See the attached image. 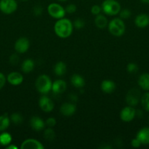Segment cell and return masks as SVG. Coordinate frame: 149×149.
Returning <instances> with one entry per match:
<instances>
[{
    "instance_id": "44dd1931",
    "label": "cell",
    "mask_w": 149,
    "mask_h": 149,
    "mask_svg": "<svg viewBox=\"0 0 149 149\" xmlns=\"http://www.w3.org/2000/svg\"><path fill=\"white\" fill-rule=\"evenodd\" d=\"M94 23L98 29H103L108 26V20L104 15L99 14L96 15V17L94 19Z\"/></svg>"
},
{
    "instance_id": "ba28073f",
    "label": "cell",
    "mask_w": 149,
    "mask_h": 149,
    "mask_svg": "<svg viewBox=\"0 0 149 149\" xmlns=\"http://www.w3.org/2000/svg\"><path fill=\"white\" fill-rule=\"evenodd\" d=\"M136 116V110L133 106H126L120 112V118L124 122H130Z\"/></svg>"
},
{
    "instance_id": "7c38bea8",
    "label": "cell",
    "mask_w": 149,
    "mask_h": 149,
    "mask_svg": "<svg viewBox=\"0 0 149 149\" xmlns=\"http://www.w3.org/2000/svg\"><path fill=\"white\" fill-rule=\"evenodd\" d=\"M7 80L12 85L18 86L20 85L23 82V77L20 73L16 72V71H13V72L10 73L8 74Z\"/></svg>"
},
{
    "instance_id": "2e32d148",
    "label": "cell",
    "mask_w": 149,
    "mask_h": 149,
    "mask_svg": "<svg viewBox=\"0 0 149 149\" xmlns=\"http://www.w3.org/2000/svg\"><path fill=\"white\" fill-rule=\"evenodd\" d=\"M134 23L140 29H144L149 25V15L145 13L138 15L135 17Z\"/></svg>"
},
{
    "instance_id": "83f0119b",
    "label": "cell",
    "mask_w": 149,
    "mask_h": 149,
    "mask_svg": "<svg viewBox=\"0 0 149 149\" xmlns=\"http://www.w3.org/2000/svg\"><path fill=\"white\" fill-rule=\"evenodd\" d=\"M10 121L13 122L15 125H20L23 122V116L21 114L19 113H13V114L10 116Z\"/></svg>"
},
{
    "instance_id": "4316f807",
    "label": "cell",
    "mask_w": 149,
    "mask_h": 149,
    "mask_svg": "<svg viewBox=\"0 0 149 149\" xmlns=\"http://www.w3.org/2000/svg\"><path fill=\"white\" fill-rule=\"evenodd\" d=\"M43 135L45 139H46L47 141H51L53 140H54V138H55L56 133L52 129V127H48L45 130Z\"/></svg>"
},
{
    "instance_id": "f1b7e54d",
    "label": "cell",
    "mask_w": 149,
    "mask_h": 149,
    "mask_svg": "<svg viewBox=\"0 0 149 149\" xmlns=\"http://www.w3.org/2000/svg\"><path fill=\"white\" fill-rule=\"evenodd\" d=\"M85 25H86L85 20L82 18H77L74 21V23H73V26L77 29H83Z\"/></svg>"
},
{
    "instance_id": "d590c367",
    "label": "cell",
    "mask_w": 149,
    "mask_h": 149,
    "mask_svg": "<svg viewBox=\"0 0 149 149\" xmlns=\"http://www.w3.org/2000/svg\"><path fill=\"white\" fill-rule=\"evenodd\" d=\"M42 11H43V9L41 6H36L33 9L34 14L36 16H40L42 14Z\"/></svg>"
},
{
    "instance_id": "484cf974",
    "label": "cell",
    "mask_w": 149,
    "mask_h": 149,
    "mask_svg": "<svg viewBox=\"0 0 149 149\" xmlns=\"http://www.w3.org/2000/svg\"><path fill=\"white\" fill-rule=\"evenodd\" d=\"M140 101H141V104L143 109H144L145 111H149V93L148 92L144 93V94L141 96Z\"/></svg>"
},
{
    "instance_id": "836d02e7",
    "label": "cell",
    "mask_w": 149,
    "mask_h": 149,
    "mask_svg": "<svg viewBox=\"0 0 149 149\" xmlns=\"http://www.w3.org/2000/svg\"><path fill=\"white\" fill-rule=\"evenodd\" d=\"M65 10L66 13H70V14H72V13H75L76 10H77V7H76L74 4H70L67 6V7L65 8Z\"/></svg>"
},
{
    "instance_id": "7a4b0ae2",
    "label": "cell",
    "mask_w": 149,
    "mask_h": 149,
    "mask_svg": "<svg viewBox=\"0 0 149 149\" xmlns=\"http://www.w3.org/2000/svg\"><path fill=\"white\" fill-rule=\"evenodd\" d=\"M52 81L48 75L42 74L37 78L35 87L37 90L42 95H46L52 89Z\"/></svg>"
},
{
    "instance_id": "d6a6232c",
    "label": "cell",
    "mask_w": 149,
    "mask_h": 149,
    "mask_svg": "<svg viewBox=\"0 0 149 149\" xmlns=\"http://www.w3.org/2000/svg\"><path fill=\"white\" fill-rule=\"evenodd\" d=\"M101 11H102V7H100L99 5H96V4L92 6L91 9V12L94 15H97L100 14Z\"/></svg>"
},
{
    "instance_id": "5b68a950",
    "label": "cell",
    "mask_w": 149,
    "mask_h": 149,
    "mask_svg": "<svg viewBox=\"0 0 149 149\" xmlns=\"http://www.w3.org/2000/svg\"><path fill=\"white\" fill-rule=\"evenodd\" d=\"M48 13L50 16L58 20L63 18L67 13L65 9L57 3H51L48 6Z\"/></svg>"
},
{
    "instance_id": "8992f818",
    "label": "cell",
    "mask_w": 149,
    "mask_h": 149,
    "mask_svg": "<svg viewBox=\"0 0 149 149\" xmlns=\"http://www.w3.org/2000/svg\"><path fill=\"white\" fill-rule=\"evenodd\" d=\"M141 98L140 92L138 89L132 88L128 91L126 95V102L130 106H135L138 104Z\"/></svg>"
},
{
    "instance_id": "d4e9b609",
    "label": "cell",
    "mask_w": 149,
    "mask_h": 149,
    "mask_svg": "<svg viewBox=\"0 0 149 149\" xmlns=\"http://www.w3.org/2000/svg\"><path fill=\"white\" fill-rule=\"evenodd\" d=\"M12 142V135L8 132H2L0 134V144L1 146H8Z\"/></svg>"
},
{
    "instance_id": "52a82bcc",
    "label": "cell",
    "mask_w": 149,
    "mask_h": 149,
    "mask_svg": "<svg viewBox=\"0 0 149 149\" xmlns=\"http://www.w3.org/2000/svg\"><path fill=\"white\" fill-rule=\"evenodd\" d=\"M17 8L18 3L15 0H0V10L4 14H12Z\"/></svg>"
},
{
    "instance_id": "5bb4252c",
    "label": "cell",
    "mask_w": 149,
    "mask_h": 149,
    "mask_svg": "<svg viewBox=\"0 0 149 149\" xmlns=\"http://www.w3.org/2000/svg\"><path fill=\"white\" fill-rule=\"evenodd\" d=\"M30 126L34 130L40 131L45 128V122L39 116H32L30 119Z\"/></svg>"
},
{
    "instance_id": "b9f144b4",
    "label": "cell",
    "mask_w": 149,
    "mask_h": 149,
    "mask_svg": "<svg viewBox=\"0 0 149 149\" xmlns=\"http://www.w3.org/2000/svg\"><path fill=\"white\" fill-rule=\"evenodd\" d=\"M58 1H67V0H58Z\"/></svg>"
},
{
    "instance_id": "ab89813d",
    "label": "cell",
    "mask_w": 149,
    "mask_h": 149,
    "mask_svg": "<svg viewBox=\"0 0 149 149\" xmlns=\"http://www.w3.org/2000/svg\"><path fill=\"white\" fill-rule=\"evenodd\" d=\"M7 149H18V147L13 144H11V145L9 144L8 146H7Z\"/></svg>"
},
{
    "instance_id": "ac0fdd59",
    "label": "cell",
    "mask_w": 149,
    "mask_h": 149,
    "mask_svg": "<svg viewBox=\"0 0 149 149\" xmlns=\"http://www.w3.org/2000/svg\"><path fill=\"white\" fill-rule=\"evenodd\" d=\"M115 84L114 81H111V80H104L101 83V90L102 92L107 94H110V93H113L114 90H115Z\"/></svg>"
},
{
    "instance_id": "60d3db41",
    "label": "cell",
    "mask_w": 149,
    "mask_h": 149,
    "mask_svg": "<svg viewBox=\"0 0 149 149\" xmlns=\"http://www.w3.org/2000/svg\"><path fill=\"white\" fill-rule=\"evenodd\" d=\"M143 3H145V4H149V0H140Z\"/></svg>"
},
{
    "instance_id": "277c9868",
    "label": "cell",
    "mask_w": 149,
    "mask_h": 149,
    "mask_svg": "<svg viewBox=\"0 0 149 149\" xmlns=\"http://www.w3.org/2000/svg\"><path fill=\"white\" fill-rule=\"evenodd\" d=\"M121 10V5L115 0H105L102 4V10L108 15H116Z\"/></svg>"
},
{
    "instance_id": "7402d4cb",
    "label": "cell",
    "mask_w": 149,
    "mask_h": 149,
    "mask_svg": "<svg viewBox=\"0 0 149 149\" xmlns=\"http://www.w3.org/2000/svg\"><path fill=\"white\" fill-rule=\"evenodd\" d=\"M34 68V62L32 59H26L21 64V71L25 74L32 72Z\"/></svg>"
},
{
    "instance_id": "e0dca14e",
    "label": "cell",
    "mask_w": 149,
    "mask_h": 149,
    "mask_svg": "<svg viewBox=\"0 0 149 149\" xmlns=\"http://www.w3.org/2000/svg\"><path fill=\"white\" fill-rule=\"evenodd\" d=\"M136 138H138L142 145L149 144V127H143L138 131Z\"/></svg>"
},
{
    "instance_id": "603a6c76",
    "label": "cell",
    "mask_w": 149,
    "mask_h": 149,
    "mask_svg": "<svg viewBox=\"0 0 149 149\" xmlns=\"http://www.w3.org/2000/svg\"><path fill=\"white\" fill-rule=\"evenodd\" d=\"M67 72V65L62 61H59L57 63H56L54 66V73L58 77L64 76Z\"/></svg>"
},
{
    "instance_id": "ffe728a7",
    "label": "cell",
    "mask_w": 149,
    "mask_h": 149,
    "mask_svg": "<svg viewBox=\"0 0 149 149\" xmlns=\"http://www.w3.org/2000/svg\"><path fill=\"white\" fill-rule=\"evenodd\" d=\"M71 83L76 88H83L85 86L86 81L82 76L74 74L71 77Z\"/></svg>"
},
{
    "instance_id": "30bf717a",
    "label": "cell",
    "mask_w": 149,
    "mask_h": 149,
    "mask_svg": "<svg viewBox=\"0 0 149 149\" xmlns=\"http://www.w3.org/2000/svg\"><path fill=\"white\" fill-rule=\"evenodd\" d=\"M39 106L44 112H51L54 109V103L53 100L48 96L42 95L39 99Z\"/></svg>"
},
{
    "instance_id": "f35d334b",
    "label": "cell",
    "mask_w": 149,
    "mask_h": 149,
    "mask_svg": "<svg viewBox=\"0 0 149 149\" xmlns=\"http://www.w3.org/2000/svg\"><path fill=\"white\" fill-rule=\"evenodd\" d=\"M69 97H70V100H71L72 102H76V101H77V96L76 95H74V94H70Z\"/></svg>"
},
{
    "instance_id": "7bdbcfd3",
    "label": "cell",
    "mask_w": 149,
    "mask_h": 149,
    "mask_svg": "<svg viewBox=\"0 0 149 149\" xmlns=\"http://www.w3.org/2000/svg\"><path fill=\"white\" fill-rule=\"evenodd\" d=\"M21 1H28V0H21Z\"/></svg>"
},
{
    "instance_id": "9c48e42d",
    "label": "cell",
    "mask_w": 149,
    "mask_h": 149,
    "mask_svg": "<svg viewBox=\"0 0 149 149\" xmlns=\"http://www.w3.org/2000/svg\"><path fill=\"white\" fill-rule=\"evenodd\" d=\"M30 47V42L26 37H20L15 43V49L18 53H25Z\"/></svg>"
},
{
    "instance_id": "6da1fadb",
    "label": "cell",
    "mask_w": 149,
    "mask_h": 149,
    "mask_svg": "<svg viewBox=\"0 0 149 149\" xmlns=\"http://www.w3.org/2000/svg\"><path fill=\"white\" fill-rule=\"evenodd\" d=\"M73 23L70 19H58L54 25V32L60 38L66 39L71 36L73 31Z\"/></svg>"
},
{
    "instance_id": "4dcf8cb0",
    "label": "cell",
    "mask_w": 149,
    "mask_h": 149,
    "mask_svg": "<svg viewBox=\"0 0 149 149\" xmlns=\"http://www.w3.org/2000/svg\"><path fill=\"white\" fill-rule=\"evenodd\" d=\"M119 15L121 19H127L131 16V13L128 9H123V10H121Z\"/></svg>"
},
{
    "instance_id": "e575fe53",
    "label": "cell",
    "mask_w": 149,
    "mask_h": 149,
    "mask_svg": "<svg viewBox=\"0 0 149 149\" xmlns=\"http://www.w3.org/2000/svg\"><path fill=\"white\" fill-rule=\"evenodd\" d=\"M19 60H20V58H19L18 55H16V54H13V55H12L11 56H10V63L13 64V65H16V64L18 63Z\"/></svg>"
},
{
    "instance_id": "3957f363",
    "label": "cell",
    "mask_w": 149,
    "mask_h": 149,
    "mask_svg": "<svg viewBox=\"0 0 149 149\" xmlns=\"http://www.w3.org/2000/svg\"><path fill=\"white\" fill-rule=\"evenodd\" d=\"M108 31L115 36H121L125 33L126 26L121 17L114 18L108 23Z\"/></svg>"
},
{
    "instance_id": "f546056e",
    "label": "cell",
    "mask_w": 149,
    "mask_h": 149,
    "mask_svg": "<svg viewBox=\"0 0 149 149\" xmlns=\"http://www.w3.org/2000/svg\"><path fill=\"white\" fill-rule=\"evenodd\" d=\"M127 70L130 74H134L138 71V66L134 63H129L127 66Z\"/></svg>"
},
{
    "instance_id": "74e56055",
    "label": "cell",
    "mask_w": 149,
    "mask_h": 149,
    "mask_svg": "<svg viewBox=\"0 0 149 149\" xmlns=\"http://www.w3.org/2000/svg\"><path fill=\"white\" fill-rule=\"evenodd\" d=\"M6 80H7V79H6L5 76L2 73L0 72V90L2 89L3 87L4 86L6 83Z\"/></svg>"
},
{
    "instance_id": "4fadbf2b",
    "label": "cell",
    "mask_w": 149,
    "mask_h": 149,
    "mask_svg": "<svg viewBox=\"0 0 149 149\" xmlns=\"http://www.w3.org/2000/svg\"><path fill=\"white\" fill-rule=\"evenodd\" d=\"M76 106L72 103H64L60 108V112L64 116H71L75 113Z\"/></svg>"
},
{
    "instance_id": "cb8c5ba5",
    "label": "cell",
    "mask_w": 149,
    "mask_h": 149,
    "mask_svg": "<svg viewBox=\"0 0 149 149\" xmlns=\"http://www.w3.org/2000/svg\"><path fill=\"white\" fill-rule=\"evenodd\" d=\"M10 119L7 113L0 116V132L6 130L10 126Z\"/></svg>"
},
{
    "instance_id": "8d00e7d4",
    "label": "cell",
    "mask_w": 149,
    "mask_h": 149,
    "mask_svg": "<svg viewBox=\"0 0 149 149\" xmlns=\"http://www.w3.org/2000/svg\"><path fill=\"white\" fill-rule=\"evenodd\" d=\"M131 146L134 147V148H139V147L142 145V143H141V142L139 141L138 138H134V139L131 140Z\"/></svg>"
},
{
    "instance_id": "8fae6325",
    "label": "cell",
    "mask_w": 149,
    "mask_h": 149,
    "mask_svg": "<svg viewBox=\"0 0 149 149\" xmlns=\"http://www.w3.org/2000/svg\"><path fill=\"white\" fill-rule=\"evenodd\" d=\"M21 149H43L44 146L39 141L29 138L23 141L20 146Z\"/></svg>"
},
{
    "instance_id": "1f68e13d",
    "label": "cell",
    "mask_w": 149,
    "mask_h": 149,
    "mask_svg": "<svg viewBox=\"0 0 149 149\" xmlns=\"http://www.w3.org/2000/svg\"><path fill=\"white\" fill-rule=\"evenodd\" d=\"M45 125L48 127H53L56 125V119L54 117H49L45 121Z\"/></svg>"
},
{
    "instance_id": "d6986e66",
    "label": "cell",
    "mask_w": 149,
    "mask_h": 149,
    "mask_svg": "<svg viewBox=\"0 0 149 149\" xmlns=\"http://www.w3.org/2000/svg\"><path fill=\"white\" fill-rule=\"evenodd\" d=\"M138 84L142 90L149 91V74L144 73L141 74L138 79Z\"/></svg>"
},
{
    "instance_id": "9a60e30c",
    "label": "cell",
    "mask_w": 149,
    "mask_h": 149,
    "mask_svg": "<svg viewBox=\"0 0 149 149\" xmlns=\"http://www.w3.org/2000/svg\"><path fill=\"white\" fill-rule=\"evenodd\" d=\"M67 89V83L62 79H57L52 84V91L55 94H61Z\"/></svg>"
}]
</instances>
